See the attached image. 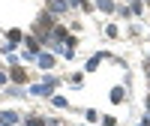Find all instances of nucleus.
I'll use <instances>...</instances> for the list:
<instances>
[{"label": "nucleus", "instance_id": "obj_1", "mask_svg": "<svg viewBox=\"0 0 150 126\" xmlns=\"http://www.w3.org/2000/svg\"><path fill=\"white\" fill-rule=\"evenodd\" d=\"M99 6H102L105 12H111V0H99Z\"/></svg>", "mask_w": 150, "mask_h": 126}]
</instances>
